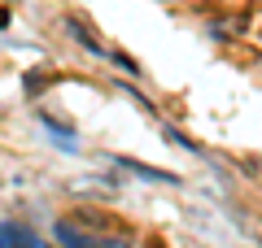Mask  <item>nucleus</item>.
Instances as JSON below:
<instances>
[{
	"label": "nucleus",
	"instance_id": "obj_8",
	"mask_svg": "<svg viewBox=\"0 0 262 248\" xmlns=\"http://www.w3.org/2000/svg\"><path fill=\"white\" fill-rule=\"evenodd\" d=\"M44 74H27V96H39V87H44Z\"/></svg>",
	"mask_w": 262,
	"mask_h": 248
},
{
	"label": "nucleus",
	"instance_id": "obj_7",
	"mask_svg": "<svg viewBox=\"0 0 262 248\" xmlns=\"http://www.w3.org/2000/svg\"><path fill=\"white\" fill-rule=\"evenodd\" d=\"M110 61L118 65L127 79H140V74H144V70H140V61H136V57H127V53H110Z\"/></svg>",
	"mask_w": 262,
	"mask_h": 248
},
{
	"label": "nucleus",
	"instance_id": "obj_9",
	"mask_svg": "<svg viewBox=\"0 0 262 248\" xmlns=\"http://www.w3.org/2000/svg\"><path fill=\"white\" fill-rule=\"evenodd\" d=\"M96 248H131V244H127V239H122V235H105V239H101V244H96Z\"/></svg>",
	"mask_w": 262,
	"mask_h": 248
},
{
	"label": "nucleus",
	"instance_id": "obj_1",
	"mask_svg": "<svg viewBox=\"0 0 262 248\" xmlns=\"http://www.w3.org/2000/svg\"><path fill=\"white\" fill-rule=\"evenodd\" d=\"M110 165H118V170H131V175L144 179V183H166V187H179V175H170V170H158V165H144V161H131V157H110Z\"/></svg>",
	"mask_w": 262,
	"mask_h": 248
},
{
	"label": "nucleus",
	"instance_id": "obj_4",
	"mask_svg": "<svg viewBox=\"0 0 262 248\" xmlns=\"http://www.w3.org/2000/svg\"><path fill=\"white\" fill-rule=\"evenodd\" d=\"M66 31H70V35H75V44H83L92 57H110V53H105V44L96 39V31L88 27L83 18H66Z\"/></svg>",
	"mask_w": 262,
	"mask_h": 248
},
{
	"label": "nucleus",
	"instance_id": "obj_6",
	"mask_svg": "<svg viewBox=\"0 0 262 248\" xmlns=\"http://www.w3.org/2000/svg\"><path fill=\"white\" fill-rule=\"evenodd\" d=\"M158 131H162V135H166V139H170L175 148H188V153H201V144H196V139L179 135V131H175V127H166V122H158Z\"/></svg>",
	"mask_w": 262,
	"mask_h": 248
},
{
	"label": "nucleus",
	"instance_id": "obj_10",
	"mask_svg": "<svg viewBox=\"0 0 262 248\" xmlns=\"http://www.w3.org/2000/svg\"><path fill=\"white\" fill-rule=\"evenodd\" d=\"M39 248H53V244H39Z\"/></svg>",
	"mask_w": 262,
	"mask_h": 248
},
{
	"label": "nucleus",
	"instance_id": "obj_3",
	"mask_svg": "<svg viewBox=\"0 0 262 248\" xmlns=\"http://www.w3.org/2000/svg\"><path fill=\"white\" fill-rule=\"evenodd\" d=\"M39 127H44L48 135H53V144L61 148V153H70V157L79 153V135H75L70 127H66V122H57V118H53L48 109H39Z\"/></svg>",
	"mask_w": 262,
	"mask_h": 248
},
{
	"label": "nucleus",
	"instance_id": "obj_5",
	"mask_svg": "<svg viewBox=\"0 0 262 248\" xmlns=\"http://www.w3.org/2000/svg\"><path fill=\"white\" fill-rule=\"evenodd\" d=\"M0 248H39V239L22 222H0Z\"/></svg>",
	"mask_w": 262,
	"mask_h": 248
},
{
	"label": "nucleus",
	"instance_id": "obj_2",
	"mask_svg": "<svg viewBox=\"0 0 262 248\" xmlns=\"http://www.w3.org/2000/svg\"><path fill=\"white\" fill-rule=\"evenodd\" d=\"M53 239H57V244H66V248H96V244H101L96 235H83L75 218H57L53 222Z\"/></svg>",
	"mask_w": 262,
	"mask_h": 248
}]
</instances>
